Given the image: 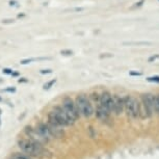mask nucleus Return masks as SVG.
<instances>
[{"instance_id":"0eeeda50","label":"nucleus","mask_w":159,"mask_h":159,"mask_svg":"<svg viewBox=\"0 0 159 159\" xmlns=\"http://www.w3.org/2000/svg\"><path fill=\"white\" fill-rule=\"evenodd\" d=\"M111 104H112V96L109 92H103L99 96L98 105H100L103 109L108 113H111Z\"/></svg>"},{"instance_id":"9d476101","label":"nucleus","mask_w":159,"mask_h":159,"mask_svg":"<svg viewBox=\"0 0 159 159\" xmlns=\"http://www.w3.org/2000/svg\"><path fill=\"white\" fill-rule=\"evenodd\" d=\"M25 132H26V134H27V136L29 137V139H32V140H34V142L40 143H42V145H44V143H48L47 140L45 139L40 133H39V131L37 130V128L34 129V128H31V127H26L25 128Z\"/></svg>"},{"instance_id":"b1692460","label":"nucleus","mask_w":159,"mask_h":159,"mask_svg":"<svg viewBox=\"0 0 159 159\" xmlns=\"http://www.w3.org/2000/svg\"><path fill=\"white\" fill-rule=\"evenodd\" d=\"M143 2H145V0H140L139 2H137V3H135V5H134L133 7H139L140 5H142V4L143 3Z\"/></svg>"},{"instance_id":"dca6fc26","label":"nucleus","mask_w":159,"mask_h":159,"mask_svg":"<svg viewBox=\"0 0 159 159\" xmlns=\"http://www.w3.org/2000/svg\"><path fill=\"white\" fill-rule=\"evenodd\" d=\"M147 81L149 82H154V83H159V76H151L147 78Z\"/></svg>"},{"instance_id":"a211bd4d","label":"nucleus","mask_w":159,"mask_h":159,"mask_svg":"<svg viewBox=\"0 0 159 159\" xmlns=\"http://www.w3.org/2000/svg\"><path fill=\"white\" fill-rule=\"evenodd\" d=\"M124 45H151V43H149V42H139V43H132V42H130V43H124Z\"/></svg>"},{"instance_id":"c85d7f7f","label":"nucleus","mask_w":159,"mask_h":159,"mask_svg":"<svg viewBox=\"0 0 159 159\" xmlns=\"http://www.w3.org/2000/svg\"><path fill=\"white\" fill-rule=\"evenodd\" d=\"M0 121H1V109H0Z\"/></svg>"},{"instance_id":"aec40b11","label":"nucleus","mask_w":159,"mask_h":159,"mask_svg":"<svg viewBox=\"0 0 159 159\" xmlns=\"http://www.w3.org/2000/svg\"><path fill=\"white\" fill-rule=\"evenodd\" d=\"M156 59H159V55H158V54H156V55H153V56H151V57L149 58V61H150V62L155 61Z\"/></svg>"},{"instance_id":"6e6552de","label":"nucleus","mask_w":159,"mask_h":159,"mask_svg":"<svg viewBox=\"0 0 159 159\" xmlns=\"http://www.w3.org/2000/svg\"><path fill=\"white\" fill-rule=\"evenodd\" d=\"M47 126L49 128L50 134L52 136V139H61L65 135L64 129H62V126L57 124L56 122L52 121V120H48Z\"/></svg>"},{"instance_id":"5701e85b","label":"nucleus","mask_w":159,"mask_h":159,"mask_svg":"<svg viewBox=\"0 0 159 159\" xmlns=\"http://www.w3.org/2000/svg\"><path fill=\"white\" fill-rule=\"evenodd\" d=\"M13 70H11V69H8V68H7V69H3V73L4 74H10V75H11L13 74Z\"/></svg>"},{"instance_id":"f257e3e1","label":"nucleus","mask_w":159,"mask_h":159,"mask_svg":"<svg viewBox=\"0 0 159 159\" xmlns=\"http://www.w3.org/2000/svg\"><path fill=\"white\" fill-rule=\"evenodd\" d=\"M18 146L24 153L28 154L29 156H34V157H46V155L49 154L42 143L34 142L30 139L19 140Z\"/></svg>"},{"instance_id":"ddd939ff","label":"nucleus","mask_w":159,"mask_h":159,"mask_svg":"<svg viewBox=\"0 0 159 159\" xmlns=\"http://www.w3.org/2000/svg\"><path fill=\"white\" fill-rule=\"evenodd\" d=\"M154 109H155V112L159 115V95L155 96V99H154Z\"/></svg>"},{"instance_id":"bb28decb","label":"nucleus","mask_w":159,"mask_h":159,"mask_svg":"<svg viewBox=\"0 0 159 159\" xmlns=\"http://www.w3.org/2000/svg\"><path fill=\"white\" fill-rule=\"evenodd\" d=\"M18 81L21 83V82H27V80H26V78H21V79L18 80Z\"/></svg>"},{"instance_id":"1a4fd4ad","label":"nucleus","mask_w":159,"mask_h":159,"mask_svg":"<svg viewBox=\"0 0 159 159\" xmlns=\"http://www.w3.org/2000/svg\"><path fill=\"white\" fill-rule=\"evenodd\" d=\"M123 111H124V98L120 97L118 95L112 96L111 112H115L116 116H120Z\"/></svg>"},{"instance_id":"7ed1b4c3","label":"nucleus","mask_w":159,"mask_h":159,"mask_svg":"<svg viewBox=\"0 0 159 159\" xmlns=\"http://www.w3.org/2000/svg\"><path fill=\"white\" fill-rule=\"evenodd\" d=\"M48 120H52V121L56 122L57 124L61 125L62 127L71 126L74 124V122L69 118V116L65 111L62 106H55L53 110H51L49 115H48Z\"/></svg>"},{"instance_id":"39448f33","label":"nucleus","mask_w":159,"mask_h":159,"mask_svg":"<svg viewBox=\"0 0 159 159\" xmlns=\"http://www.w3.org/2000/svg\"><path fill=\"white\" fill-rule=\"evenodd\" d=\"M124 110L131 119H136L139 113V102L132 96H126L124 98Z\"/></svg>"},{"instance_id":"4be33fe9","label":"nucleus","mask_w":159,"mask_h":159,"mask_svg":"<svg viewBox=\"0 0 159 159\" xmlns=\"http://www.w3.org/2000/svg\"><path fill=\"white\" fill-rule=\"evenodd\" d=\"M40 73L41 74H50V73H52V70H50V69H47V70H41Z\"/></svg>"},{"instance_id":"2eb2a0df","label":"nucleus","mask_w":159,"mask_h":159,"mask_svg":"<svg viewBox=\"0 0 159 159\" xmlns=\"http://www.w3.org/2000/svg\"><path fill=\"white\" fill-rule=\"evenodd\" d=\"M11 159H29V157H27V156H25L23 154H19V153H17V154H14L13 156H11Z\"/></svg>"},{"instance_id":"cd10ccee","label":"nucleus","mask_w":159,"mask_h":159,"mask_svg":"<svg viewBox=\"0 0 159 159\" xmlns=\"http://www.w3.org/2000/svg\"><path fill=\"white\" fill-rule=\"evenodd\" d=\"M15 3H17L16 1H10V4L11 5H15Z\"/></svg>"},{"instance_id":"a878e982","label":"nucleus","mask_w":159,"mask_h":159,"mask_svg":"<svg viewBox=\"0 0 159 159\" xmlns=\"http://www.w3.org/2000/svg\"><path fill=\"white\" fill-rule=\"evenodd\" d=\"M2 22L5 23V24H7V23H14V20L13 19H7V20H3Z\"/></svg>"},{"instance_id":"9b49d317","label":"nucleus","mask_w":159,"mask_h":159,"mask_svg":"<svg viewBox=\"0 0 159 159\" xmlns=\"http://www.w3.org/2000/svg\"><path fill=\"white\" fill-rule=\"evenodd\" d=\"M37 130L47 142H49V139H52V136H51V134H50V131H49V128H48L47 124H45V123H41L37 127Z\"/></svg>"},{"instance_id":"20e7f679","label":"nucleus","mask_w":159,"mask_h":159,"mask_svg":"<svg viewBox=\"0 0 159 159\" xmlns=\"http://www.w3.org/2000/svg\"><path fill=\"white\" fill-rule=\"evenodd\" d=\"M75 104L80 116L84 118H91L94 115V107L85 95H78L75 100Z\"/></svg>"},{"instance_id":"f3484780","label":"nucleus","mask_w":159,"mask_h":159,"mask_svg":"<svg viewBox=\"0 0 159 159\" xmlns=\"http://www.w3.org/2000/svg\"><path fill=\"white\" fill-rule=\"evenodd\" d=\"M39 58H27V59H23L21 61V64L22 65H26V64H30L31 61H38Z\"/></svg>"},{"instance_id":"423d86ee","label":"nucleus","mask_w":159,"mask_h":159,"mask_svg":"<svg viewBox=\"0 0 159 159\" xmlns=\"http://www.w3.org/2000/svg\"><path fill=\"white\" fill-rule=\"evenodd\" d=\"M61 106L64 107L65 111L67 112L69 118H70L74 123L76 122L78 119H79L80 115H79V112H78V110H77L76 104H75V102L73 101V99H72L71 97H65L64 100H62Z\"/></svg>"},{"instance_id":"4468645a","label":"nucleus","mask_w":159,"mask_h":159,"mask_svg":"<svg viewBox=\"0 0 159 159\" xmlns=\"http://www.w3.org/2000/svg\"><path fill=\"white\" fill-rule=\"evenodd\" d=\"M55 82H56V79H52L51 81H48L47 83H45L44 86H43V89H46V91H47V89H49L52 88L53 84H54Z\"/></svg>"},{"instance_id":"f8f14e48","label":"nucleus","mask_w":159,"mask_h":159,"mask_svg":"<svg viewBox=\"0 0 159 159\" xmlns=\"http://www.w3.org/2000/svg\"><path fill=\"white\" fill-rule=\"evenodd\" d=\"M109 115H110V113H108V112L106 111V110L102 108L100 105H98L97 109H96V116H97V118L100 120V121L106 122L107 120H108V118H109Z\"/></svg>"},{"instance_id":"6ab92c4d","label":"nucleus","mask_w":159,"mask_h":159,"mask_svg":"<svg viewBox=\"0 0 159 159\" xmlns=\"http://www.w3.org/2000/svg\"><path fill=\"white\" fill-rule=\"evenodd\" d=\"M61 53L62 55H72L73 54V51L72 50H61Z\"/></svg>"},{"instance_id":"412c9836","label":"nucleus","mask_w":159,"mask_h":159,"mask_svg":"<svg viewBox=\"0 0 159 159\" xmlns=\"http://www.w3.org/2000/svg\"><path fill=\"white\" fill-rule=\"evenodd\" d=\"M129 74H130L131 76H142V73H140V72H133V71H131Z\"/></svg>"},{"instance_id":"f03ea898","label":"nucleus","mask_w":159,"mask_h":159,"mask_svg":"<svg viewBox=\"0 0 159 159\" xmlns=\"http://www.w3.org/2000/svg\"><path fill=\"white\" fill-rule=\"evenodd\" d=\"M154 99L155 96L151 93L142 95V102L139 103V116L142 119L151 118L154 115Z\"/></svg>"},{"instance_id":"393cba45","label":"nucleus","mask_w":159,"mask_h":159,"mask_svg":"<svg viewBox=\"0 0 159 159\" xmlns=\"http://www.w3.org/2000/svg\"><path fill=\"white\" fill-rule=\"evenodd\" d=\"M5 91H7V92H11V93H15V92H16V89H15V88H11V86H10V88L7 89H5Z\"/></svg>"}]
</instances>
